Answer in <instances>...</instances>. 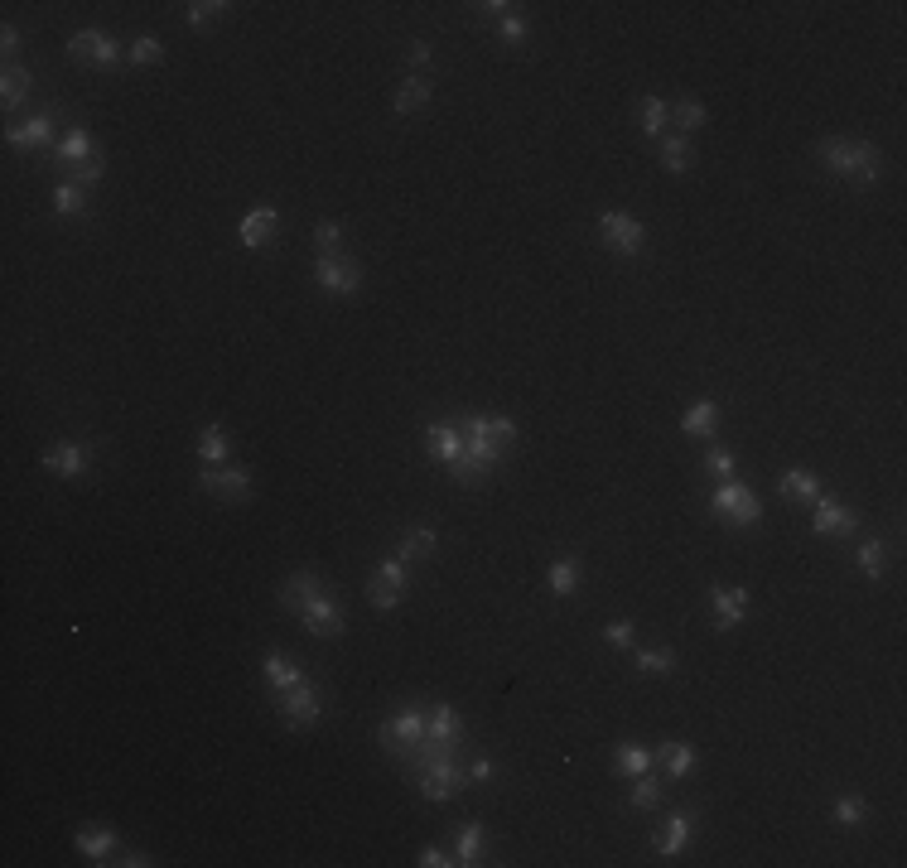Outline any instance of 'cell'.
I'll return each instance as SVG.
<instances>
[{
    "label": "cell",
    "mask_w": 907,
    "mask_h": 868,
    "mask_svg": "<svg viewBox=\"0 0 907 868\" xmlns=\"http://www.w3.org/2000/svg\"><path fill=\"white\" fill-rule=\"evenodd\" d=\"M700 468L715 478V483H724V478H734V468H739V459H734V449H724V444H710L705 449V459H700Z\"/></svg>",
    "instance_id": "cell-43"
},
{
    "label": "cell",
    "mask_w": 907,
    "mask_h": 868,
    "mask_svg": "<svg viewBox=\"0 0 907 868\" xmlns=\"http://www.w3.org/2000/svg\"><path fill=\"white\" fill-rule=\"evenodd\" d=\"M401 598H406V589H391V584H382V579H367V603H372L377 613H396Z\"/></svg>",
    "instance_id": "cell-47"
},
{
    "label": "cell",
    "mask_w": 907,
    "mask_h": 868,
    "mask_svg": "<svg viewBox=\"0 0 907 868\" xmlns=\"http://www.w3.org/2000/svg\"><path fill=\"white\" fill-rule=\"evenodd\" d=\"M415 864H420V868H449V864H454V854H449L444 844H425Z\"/></svg>",
    "instance_id": "cell-52"
},
{
    "label": "cell",
    "mask_w": 907,
    "mask_h": 868,
    "mask_svg": "<svg viewBox=\"0 0 907 868\" xmlns=\"http://www.w3.org/2000/svg\"><path fill=\"white\" fill-rule=\"evenodd\" d=\"M671 121L681 126V136L700 131V126H705V102H695V97H681V102L671 107Z\"/></svg>",
    "instance_id": "cell-45"
},
{
    "label": "cell",
    "mask_w": 907,
    "mask_h": 868,
    "mask_svg": "<svg viewBox=\"0 0 907 868\" xmlns=\"http://www.w3.org/2000/svg\"><path fill=\"white\" fill-rule=\"evenodd\" d=\"M275 232H280V208L275 203H256L242 222H237V242L247 246V251H266L275 242Z\"/></svg>",
    "instance_id": "cell-13"
},
{
    "label": "cell",
    "mask_w": 907,
    "mask_h": 868,
    "mask_svg": "<svg viewBox=\"0 0 907 868\" xmlns=\"http://www.w3.org/2000/svg\"><path fill=\"white\" fill-rule=\"evenodd\" d=\"M628 806H633V811H657L661 806V782H652V772H647V777H633Z\"/></svg>",
    "instance_id": "cell-44"
},
{
    "label": "cell",
    "mask_w": 907,
    "mask_h": 868,
    "mask_svg": "<svg viewBox=\"0 0 907 868\" xmlns=\"http://www.w3.org/2000/svg\"><path fill=\"white\" fill-rule=\"evenodd\" d=\"M406 63H411V73H420V68L430 63V44H425V39H415L411 49H406Z\"/></svg>",
    "instance_id": "cell-56"
},
{
    "label": "cell",
    "mask_w": 907,
    "mask_h": 868,
    "mask_svg": "<svg viewBox=\"0 0 907 868\" xmlns=\"http://www.w3.org/2000/svg\"><path fill=\"white\" fill-rule=\"evenodd\" d=\"M777 492H782L787 502L811 507V502L821 497V478H816L811 468H787V473H777Z\"/></svg>",
    "instance_id": "cell-26"
},
{
    "label": "cell",
    "mask_w": 907,
    "mask_h": 868,
    "mask_svg": "<svg viewBox=\"0 0 907 868\" xmlns=\"http://www.w3.org/2000/svg\"><path fill=\"white\" fill-rule=\"evenodd\" d=\"M111 864H121V868H150V864H155V859H150V854H145V849H126V854H116V859H111Z\"/></svg>",
    "instance_id": "cell-55"
},
{
    "label": "cell",
    "mask_w": 907,
    "mask_h": 868,
    "mask_svg": "<svg viewBox=\"0 0 907 868\" xmlns=\"http://www.w3.org/2000/svg\"><path fill=\"white\" fill-rule=\"evenodd\" d=\"M854 565H859L864 579H874V584H879L883 574H888V545H883V541H864L859 550H854Z\"/></svg>",
    "instance_id": "cell-36"
},
{
    "label": "cell",
    "mask_w": 907,
    "mask_h": 868,
    "mask_svg": "<svg viewBox=\"0 0 907 868\" xmlns=\"http://www.w3.org/2000/svg\"><path fill=\"white\" fill-rule=\"evenodd\" d=\"M811 531H816V536H840V541H845V536H854V531H859V512H854L850 502H840V497H816V502H811Z\"/></svg>",
    "instance_id": "cell-12"
},
{
    "label": "cell",
    "mask_w": 907,
    "mask_h": 868,
    "mask_svg": "<svg viewBox=\"0 0 907 868\" xmlns=\"http://www.w3.org/2000/svg\"><path fill=\"white\" fill-rule=\"evenodd\" d=\"M261 676H266V685H271V695H285V690H295L304 676V666L290 656L285 647H271L266 656H261Z\"/></svg>",
    "instance_id": "cell-17"
},
{
    "label": "cell",
    "mask_w": 907,
    "mask_h": 868,
    "mask_svg": "<svg viewBox=\"0 0 907 868\" xmlns=\"http://www.w3.org/2000/svg\"><path fill=\"white\" fill-rule=\"evenodd\" d=\"M92 459H97V449H92L87 439H58V444H49V449L39 454V463H44L54 478H68V483L87 478V473H92Z\"/></svg>",
    "instance_id": "cell-9"
},
{
    "label": "cell",
    "mask_w": 907,
    "mask_h": 868,
    "mask_svg": "<svg viewBox=\"0 0 907 868\" xmlns=\"http://www.w3.org/2000/svg\"><path fill=\"white\" fill-rule=\"evenodd\" d=\"M599 237H604V246L613 251V256H642L647 251V222L633 213H623V208H608L604 217H599Z\"/></svg>",
    "instance_id": "cell-6"
},
{
    "label": "cell",
    "mask_w": 907,
    "mask_h": 868,
    "mask_svg": "<svg viewBox=\"0 0 907 868\" xmlns=\"http://www.w3.org/2000/svg\"><path fill=\"white\" fill-rule=\"evenodd\" d=\"M401 767H411L415 777V791L430 801V806H444V801H454L459 791L468 787V772L459 767V748H444V743H415L401 753Z\"/></svg>",
    "instance_id": "cell-2"
},
{
    "label": "cell",
    "mask_w": 907,
    "mask_h": 868,
    "mask_svg": "<svg viewBox=\"0 0 907 868\" xmlns=\"http://www.w3.org/2000/svg\"><path fill=\"white\" fill-rule=\"evenodd\" d=\"M657 160L666 174H690L695 169V145H690V136H666L657 145Z\"/></svg>",
    "instance_id": "cell-29"
},
{
    "label": "cell",
    "mask_w": 907,
    "mask_h": 868,
    "mask_svg": "<svg viewBox=\"0 0 907 868\" xmlns=\"http://www.w3.org/2000/svg\"><path fill=\"white\" fill-rule=\"evenodd\" d=\"M430 743H444V748H464V714L454 705L435 700L430 705Z\"/></svg>",
    "instance_id": "cell-21"
},
{
    "label": "cell",
    "mask_w": 907,
    "mask_h": 868,
    "mask_svg": "<svg viewBox=\"0 0 907 868\" xmlns=\"http://www.w3.org/2000/svg\"><path fill=\"white\" fill-rule=\"evenodd\" d=\"M459 430H464V459L449 468V478L464 483V488H478L488 473L502 468L507 449L517 444V425H512L507 415H483V410H473V415H459Z\"/></svg>",
    "instance_id": "cell-1"
},
{
    "label": "cell",
    "mask_w": 907,
    "mask_h": 868,
    "mask_svg": "<svg viewBox=\"0 0 907 868\" xmlns=\"http://www.w3.org/2000/svg\"><path fill=\"white\" fill-rule=\"evenodd\" d=\"M695 820H700L695 811L666 815V825H661V835L652 840V849H657L661 859H676V854H686L690 844H695Z\"/></svg>",
    "instance_id": "cell-18"
},
{
    "label": "cell",
    "mask_w": 907,
    "mask_h": 868,
    "mask_svg": "<svg viewBox=\"0 0 907 868\" xmlns=\"http://www.w3.org/2000/svg\"><path fill=\"white\" fill-rule=\"evenodd\" d=\"M657 762L671 782H686V777H695V767H700V753H695V743H686V738H666L657 748Z\"/></svg>",
    "instance_id": "cell-20"
},
{
    "label": "cell",
    "mask_w": 907,
    "mask_h": 868,
    "mask_svg": "<svg viewBox=\"0 0 907 868\" xmlns=\"http://www.w3.org/2000/svg\"><path fill=\"white\" fill-rule=\"evenodd\" d=\"M497 34H502V44H522L526 34H531V25H526L522 10H512V15H502V20H497Z\"/></svg>",
    "instance_id": "cell-49"
},
{
    "label": "cell",
    "mask_w": 907,
    "mask_h": 868,
    "mask_svg": "<svg viewBox=\"0 0 907 868\" xmlns=\"http://www.w3.org/2000/svg\"><path fill=\"white\" fill-rule=\"evenodd\" d=\"M343 232H348V227H343L338 217H324V222L314 227V251H319V256H343Z\"/></svg>",
    "instance_id": "cell-42"
},
{
    "label": "cell",
    "mask_w": 907,
    "mask_h": 868,
    "mask_svg": "<svg viewBox=\"0 0 907 868\" xmlns=\"http://www.w3.org/2000/svg\"><path fill=\"white\" fill-rule=\"evenodd\" d=\"M295 618H300V627L309 632V637H319V642H329V637H343V632H348V613H343V603H338L329 589H319V594L309 598Z\"/></svg>",
    "instance_id": "cell-7"
},
{
    "label": "cell",
    "mask_w": 907,
    "mask_h": 868,
    "mask_svg": "<svg viewBox=\"0 0 907 868\" xmlns=\"http://www.w3.org/2000/svg\"><path fill=\"white\" fill-rule=\"evenodd\" d=\"M121 58H126V49H121L111 34H102V49H97V58H92V68H116Z\"/></svg>",
    "instance_id": "cell-51"
},
{
    "label": "cell",
    "mask_w": 907,
    "mask_h": 868,
    "mask_svg": "<svg viewBox=\"0 0 907 868\" xmlns=\"http://www.w3.org/2000/svg\"><path fill=\"white\" fill-rule=\"evenodd\" d=\"M633 666H637V676H671V671H676V666H681V661H676V651L671 647H642L633 656Z\"/></svg>",
    "instance_id": "cell-35"
},
{
    "label": "cell",
    "mask_w": 907,
    "mask_h": 868,
    "mask_svg": "<svg viewBox=\"0 0 907 868\" xmlns=\"http://www.w3.org/2000/svg\"><path fill=\"white\" fill-rule=\"evenodd\" d=\"M473 10L488 15V20H502V15H512V10H522V5H512V0H478Z\"/></svg>",
    "instance_id": "cell-54"
},
{
    "label": "cell",
    "mask_w": 907,
    "mask_h": 868,
    "mask_svg": "<svg viewBox=\"0 0 907 868\" xmlns=\"http://www.w3.org/2000/svg\"><path fill=\"white\" fill-rule=\"evenodd\" d=\"M604 642L608 647H618V651H628L637 642V623L633 618H613V623L604 627Z\"/></svg>",
    "instance_id": "cell-48"
},
{
    "label": "cell",
    "mask_w": 907,
    "mask_h": 868,
    "mask_svg": "<svg viewBox=\"0 0 907 868\" xmlns=\"http://www.w3.org/2000/svg\"><path fill=\"white\" fill-rule=\"evenodd\" d=\"M54 160L63 164V169H73V164H87V160H97V155H92V131H87V126H68V136L58 140Z\"/></svg>",
    "instance_id": "cell-28"
},
{
    "label": "cell",
    "mask_w": 907,
    "mask_h": 868,
    "mask_svg": "<svg viewBox=\"0 0 907 868\" xmlns=\"http://www.w3.org/2000/svg\"><path fill=\"white\" fill-rule=\"evenodd\" d=\"M579 579H584V570H579L575 555H560L555 565L546 570V589L550 598H575L579 594Z\"/></svg>",
    "instance_id": "cell-27"
},
{
    "label": "cell",
    "mask_w": 907,
    "mask_h": 868,
    "mask_svg": "<svg viewBox=\"0 0 907 868\" xmlns=\"http://www.w3.org/2000/svg\"><path fill=\"white\" fill-rule=\"evenodd\" d=\"M54 131H58L54 111H34V116L15 121V126L5 131V145H10V150H44V145L54 140Z\"/></svg>",
    "instance_id": "cell-15"
},
{
    "label": "cell",
    "mask_w": 907,
    "mask_h": 868,
    "mask_svg": "<svg viewBox=\"0 0 907 868\" xmlns=\"http://www.w3.org/2000/svg\"><path fill=\"white\" fill-rule=\"evenodd\" d=\"M425 738H430V709H420V705H401L391 719H382V729H377V743H382L386 758H401L406 748L425 743Z\"/></svg>",
    "instance_id": "cell-5"
},
{
    "label": "cell",
    "mask_w": 907,
    "mask_h": 868,
    "mask_svg": "<svg viewBox=\"0 0 907 868\" xmlns=\"http://www.w3.org/2000/svg\"><path fill=\"white\" fill-rule=\"evenodd\" d=\"M275 709H280V724H285V729H314L319 714H324V695H319L314 680H300L295 690L275 695Z\"/></svg>",
    "instance_id": "cell-8"
},
{
    "label": "cell",
    "mask_w": 907,
    "mask_h": 868,
    "mask_svg": "<svg viewBox=\"0 0 907 868\" xmlns=\"http://www.w3.org/2000/svg\"><path fill=\"white\" fill-rule=\"evenodd\" d=\"M314 285L333 299H353L362 290V266L353 256H319L314 261Z\"/></svg>",
    "instance_id": "cell-10"
},
{
    "label": "cell",
    "mask_w": 907,
    "mask_h": 868,
    "mask_svg": "<svg viewBox=\"0 0 907 868\" xmlns=\"http://www.w3.org/2000/svg\"><path fill=\"white\" fill-rule=\"evenodd\" d=\"M816 155L821 164L835 174V179H845L850 189H874L883 179V150L874 140H850V136H825L816 145Z\"/></svg>",
    "instance_id": "cell-3"
},
{
    "label": "cell",
    "mask_w": 907,
    "mask_h": 868,
    "mask_svg": "<svg viewBox=\"0 0 907 868\" xmlns=\"http://www.w3.org/2000/svg\"><path fill=\"white\" fill-rule=\"evenodd\" d=\"M425 454L444 468H454V463L464 459V430H459V420H430L425 425Z\"/></svg>",
    "instance_id": "cell-14"
},
{
    "label": "cell",
    "mask_w": 907,
    "mask_h": 868,
    "mask_svg": "<svg viewBox=\"0 0 907 868\" xmlns=\"http://www.w3.org/2000/svg\"><path fill=\"white\" fill-rule=\"evenodd\" d=\"M710 613H715L719 632H734L748 618V589H739V584H715L710 589Z\"/></svg>",
    "instance_id": "cell-16"
},
{
    "label": "cell",
    "mask_w": 907,
    "mask_h": 868,
    "mask_svg": "<svg viewBox=\"0 0 907 868\" xmlns=\"http://www.w3.org/2000/svg\"><path fill=\"white\" fill-rule=\"evenodd\" d=\"M15 49H20V29H15V25H5V29H0V54L10 58Z\"/></svg>",
    "instance_id": "cell-57"
},
{
    "label": "cell",
    "mask_w": 907,
    "mask_h": 868,
    "mask_svg": "<svg viewBox=\"0 0 907 868\" xmlns=\"http://www.w3.org/2000/svg\"><path fill=\"white\" fill-rule=\"evenodd\" d=\"M126 63L155 68V63H165V44H160L155 34H140V39H131V49H126Z\"/></svg>",
    "instance_id": "cell-41"
},
{
    "label": "cell",
    "mask_w": 907,
    "mask_h": 868,
    "mask_svg": "<svg viewBox=\"0 0 907 868\" xmlns=\"http://www.w3.org/2000/svg\"><path fill=\"white\" fill-rule=\"evenodd\" d=\"M830 820H835V830H864L869 801H864V796H835V801H830Z\"/></svg>",
    "instance_id": "cell-33"
},
{
    "label": "cell",
    "mask_w": 907,
    "mask_h": 868,
    "mask_svg": "<svg viewBox=\"0 0 907 868\" xmlns=\"http://www.w3.org/2000/svg\"><path fill=\"white\" fill-rule=\"evenodd\" d=\"M29 92H34V73H29V68H15V63H10V68L0 73V102H5V111H15V107H20V102L29 97Z\"/></svg>",
    "instance_id": "cell-32"
},
{
    "label": "cell",
    "mask_w": 907,
    "mask_h": 868,
    "mask_svg": "<svg viewBox=\"0 0 907 868\" xmlns=\"http://www.w3.org/2000/svg\"><path fill=\"white\" fill-rule=\"evenodd\" d=\"M637 121H642V136L657 140V136H661V126L671 121V107H666L661 97H642V102H637Z\"/></svg>",
    "instance_id": "cell-38"
},
{
    "label": "cell",
    "mask_w": 907,
    "mask_h": 868,
    "mask_svg": "<svg viewBox=\"0 0 907 868\" xmlns=\"http://www.w3.org/2000/svg\"><path fill=\"white\" fill-rule=\"evenodd\" d=\"M54 213L58 217H83L87 213V189H78L73 179H63L54 189Z\"/></svg>",
    "instance_id": "cell-39"
},
{
    "label": "cell",
    "mask_w": 907,
    "mask_h": 868,
    "mask_svg": "<svg viewBox=\"0 0 907 868\" xmlns=\"http://www.w3.org/2000/svg\"><path fill=\"white\" fill-rule=\"evenodd\" d=\"M78 854H83L87 864H111L116 854H121V840H116V830L107 825H92V830H78Z\"/></svg>",
    "instance_id": "cell-24"
},
{
    "label": "cell",
    "mask_w": 907,
    "mask_h": 868,
    "mask_svg": "<svg viewBox=\"0 0 907 868\" xmlns=\"http://www.w3.org/2000/svg\"><path fill=\"white\" fill-rule=\"evenodd\" d=\"M324 589V574L319 570H295V574H285L280 579V589H275V603L285 608V613H300L309 598Z\"/></svg>",
    "instance_id": "cell-19"
},
{
    "label": "cell",
    "mask_w": 907,
    "mask_h": 868,
    "mask_svg": "<svg viewBox=\"0 0 907 868\" xmlns=\"http://www.w3.org/2000/svg\"><path fill=\"white\" fill-rule=\"evenodd\" d=\"M710 512H715L724 526L748 531V526H758V521H763V502H758V492L748 488V483L724 478V483H715V492H710Z\"/></svg>",
    "instance_id": "cell-4"
},
{
    "label": "cell",
    "mask_w": 907,
    "mask_h": 868,
    "mask_svg": "<svg viewBox=\"0 0 907 868\" xmlns=\"http://www.w3.org/2000/svg\"><path fill=\"white\" fill-rule=\"evenodd\" d=\"M372 579H382L391 589H411V560L406 555H386V560H377Z\"/></svg>",
    "instance_id": "cell-40"
},
{
    "label": "cell",
    "mask_w": 907,
    "mask_h": 868,
    "mask_svg": "<svg viewBox=\"0 0 907 868\" xmlns=\"http://www.w3.org/2000/svg\"><path fill=\"white\" fill-rule=\"evenodd\" d=\"M652 767H657V753H652L647 743H633V738H628V743H618V748H613V772H618L623 782L647 777Z\"/></svg>",
    "instance_id": "cell-22"
},
{
    "label": "cell",
    "mask_w": 907,
    "mask_h": 868,
    "mask_svg": "<svg viewBox=\"0 0 907 868\" xmlns=\"http://www.w3.org/2000/svg\"><path fill=\"white\" fill-rule=\"evenodd\" d=\"M198 488L218 502H247L251 497V468L242 463H222V468H203L198 473Z\"/></svg>",
    "instance_id": "cell-11"
},
{
    "label": "cell",
    "mask_w": 907,
    "mask_h": 868,
    "mask_svg": "<svg viewBox=\"0 0 907 868\" xmlns=\"http://www.w3.org/2000/svg\"><path fill=\"white\" fill-rule=\"evenodd\" d=\"M430 92H435V87H430V78L411 73V78L391 92V111H396V116H411V111H420L425 102H430Z\"/></svg>",
    "instance_id": "cell-30"
},
{
    "label": "cell",
    "mask_w": 907,
    "mask_h": 868,
    "mask_svg": "<svg viewBox=\"0 0 907 868\" xmlns=\"http://www.w3.org/2000/svg\"><path fill=\"white\" fill-rule=\"evenodd\" d=\"M478 859H483V825H478V820H464V825L454 830V864L473 868Z\"/></svg>",
    "instance_id": "cell-31"
},
{
    "label": "cell",
    "mask_w": 907,
    "mask_h": 868,
    "mask_svg": "<svg viewBox=\"0 0 907 868\" xmlns=\"http://www.w3.org/2000/svg\"><path fill=\"white\" fill-rule=\"evenodd\" d=\"M435 526H411V531H401V541H396V555H406V560H430L435 555Z\"/></svg>",
    "instance_id": "cell-34"
},
{
    "label": "cell",
    "mask_w": 907,
    "mask_h": 868,
    "mask_svg": "<svg viewBox=\"0 0 907 868\" xmlns=\"http://www.w3.org/2000/svg\"><path fill=\"white\" fill-rule=\"evenodd\" d=\"M719 401L715 396H700V401H690L686 406V415H681V434L686 439H710V434L719 430Z\"/></svg>",
    "instance_id": "cell-23"
},
{
    "label": "cell",
    "mask_w": 907,
    "mask_h": 868,
    "mask_svg": "<svg viewBox=\"0 0 907 868\" xmlns=\"http://www.w3.org/2000/svg\"><path fill=\"white\" fill-rule=\"evenodd\" d=\"M227 0H189L184 5V25L189 29H208V25H218V20H227Z\"/></svg>",
    "instance_id": "cell-37"
},
{
    "label": "cell",
    "mask_w": 907,
    "mask_h": 868,
    "mask_svg": "<svg viewBox=\"0 0 907 868\" xmlns=\"http://www.w3.org/2000/svg\"><path fill=\"white\" fill-rule=\"evenodd\" d=\"M102 34H107V29H83V34H73V39H68V58H73V63H92L97 49H102Z\"/></svg>",
    "instance_id": "cell-46"
},
{
    "label": "cell",
    "mask_w": 907,
    "mask_h": 868,
    "mask_svg": "<svg viewBox=\"0 0 907 868\" xmlns=\"http://www.w3.org/2000/svg\"><path fill=\"white\" fill-rule=\"evenodd\" d=\"M464 772H468V782H478V787H483V782H493V777H497V762L493 758H473Z\"/></svg>",
    "instance_id": "cell-53"
},
{
    "label": "cell",
    "mask_w": 907,
    "mask_h": 868,
    "mask_svg": "<svg viewBox=\"0 0 907 868\" xmlns=\"http://www.w3.org/2000/svg\"><path fill=\"white\" fill-rule=\"evenodd\" d=\"M68 179H73V184H78V189H92V184H97V179H107V164H102V160L73 164V169H68Z\"/></svg>",
    "instance_id": "cell-50"
},
{
    "label": "cell",
    "mask_w": 907,
    "mask_h": 868,
    "mask_svg": "<svg viewBox=\"0 0 907 868\" xmlns=\"http://www.w3.org/2000/svg\"><path fill=\"white\" fill-rule=\"evenodd\" d=\"M193 449H198V463H203V468H222V463L232 459V434H227V425L213 420V425L198 430V444H193Z\"/></svg>",
    "instance_id": "cell-25"
}]
</instances>
